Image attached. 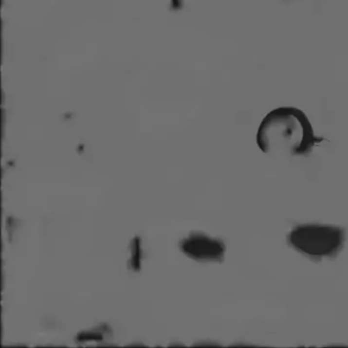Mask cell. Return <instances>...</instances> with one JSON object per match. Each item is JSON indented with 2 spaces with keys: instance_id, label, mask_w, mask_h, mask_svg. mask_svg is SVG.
<instances>
[{
  "instance_id": "1",
  "label": "cell",
  "mask_w": 348,
  "mask_h": 348,
  "mask_svg": "<svg viewBox=\"0 0 348 348\" xmlns=\"http://www.w3.org/2000/svg\"><path fill=\"white\" fill-rule=\"evenodd\" d=\"M321 141L307 114L293 107L271 110L260 122L256 133L257 146L268 154L304 156Z\"/></svg>"
},
{
  "instance_id": "3",
  "label": "cell",
  "mask_w": 348,
  "mask_h": 348,
  "mask_svg": "<svg viewBox=\"0 0 348 348\" xmlns=\"http://www.w3.org/2000/svg\"><path fill=\"white\" fill-rule=\"evenodd\" d=\"M180 247L187 256L205 262L221 261L226 251L223 241L200 233L189 235L181 242Z\"/></svg>"
},
{
  "instance_id": "2",
  "label": "cell",
  "mask_w": 348,
  "mask_h": 348,
  "mask_svg": "<svg viewBox=\"0 0 348 348\" xmlns=\"http://www.w3.org/2000/svg\"><path fill=\"white\" fill-rule=\"evenodd\" d=\"M344 229L324 224H303L294 227L287 235V243L296 252L313 261L334 258L345 243Z\"/></svg>"
}]
</instances>
